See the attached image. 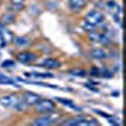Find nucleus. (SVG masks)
I'll list each match as a JSON object with an SVG mask.
<instances>
[{"mask_svg":"<svg viewBox=\"0 0 126 126\" xmlns=\"http://www.w3.org/2000/svg\"><path fill=\"white\" fill-rule=\"evenodd\" d=\"M33 110L37 115L40 113H50V112H56L57 111V105L54 101H52L49 98H40L34 106Z\"/></svg>","mask_w":126,"mask_h":126,"instance_id":"nucleus-1","label":"nucleus"},{"mask_svg":"<svg viewBox=\"0 0 126 126\" xmlns=\"http://www.w3.org/2000/svg\"><path fill=\"white\" fill-rule=\"evenodd\" d=\"M22 101V97L16 93H6L0 97V105L8 110H15Z\"/></svg>","mask_w":126,"mask_h":126,"instance_id":"nucleus-2","label":"nucleus"},{"mask_svg":"<svg viewBox=\"0 0 126 126\" xmlns=\"http://www.w3.org/2000/svg\"><path fill=\"white\" fill-rule=\"evenodd\" d=\"M33 126H49V125H53L57 124V119H56V115L54 112H50V113H40L38 116H35L30 122Z\"/></svg>","mask_w":126,"mask_h":126,"instance_id":"nucleus-3","label":"nucleus"},{"mask_svg":"<svg viewBox=\"0 0 126 126\" xmlns=\"http://www.w3.org/2000/svg\"><path fill=\"white\" fill-rule=\"evenodd\" d=\"M105 14L101 12L100 9H91V10H88V12L85 14V20L86 22H88V23H91V24H93V25H98V24H101L102 22H105Z\"/></svg>","mask_w":126,"mask_h":126,"instance_id":"nucleus-4","label":"nucleus"},{"mask_svg":"<svg viewBox=\"0 0 126 126\" xmlns=\"http://www.w3.org/2000/svg\"><path fill=\"white\" fill-rule=\"evenodd\" d=\"M38 58H39V54L35 53V52H32V50H22V52H18L15 54V61H18L20 63H24V64L34 63L38 61Z\"/></svg>","mask_w":126,"mask_h":126,"instance_id":"nucleus-5","label":"nucleus"},{"mask_svg":"<svg viewBox=\"0 0 126 126\" xmlns=\"http://www.w3.org/2000/svg\"><path fill=\"white\" fill-rule=\"evenodd\" d=\"M40 67H44L47 69H59L62 67V62L57 58H53V57H48V58H44L39 63Z\"/></svg>","mask_w":126,"mask_h":126,"instance_id":"nucleus-6","label":"nucleus"},{"mask_svg":"<svg viewBox=\"0 0 126 126\" xmlns=\"http://www.w3.org/2000/svg\"><path fill=\"white\" fill-rule=\"evenodd\" d=\"M20 97H22V100L28 105V106H30V107H33L34 105L42 98L38 93L30 92V91H25V92H23V94H22Z\"/></svg>","mask_w":126,"mask_h":126,"instance_id":"nucleus-7","label":"nucleus"},{"mask_svg":"<svg viewBox=\"0 0 126 126\" xmlns=\"http://www.w3.org/2000/svg\"><path fill=\"white\" fill-rule=\"evenodd\" d=\"M87 0H68V9L72 13H79L87 6Z\"/></svg>","mask_w":126,"mask_h":126,"instance_id":"nucleus-8","label":"nucleus"},{"mask_svg":"<svg viewBox=\"0 0 126 126\" xmlns=\"http://www.w3.org/2000/svg\"><path fill=\"white\" fill-rule=\"evenodd\" d=\"M62 125L64 126H83V125H88V120L83 116H73L62 122Z\"/></svg>","mask_w":126,"mask_h":126,"instance_id":"nucleus-9","label":"nucleus"},{"mask_svg":"<svg viewBox=\"0 0 126 126\" xmlns=\"http://www.w3.org/2000/svg\"><path fill=\"white\" fill-rule=\"evenodd\" d=\"M90 57L92 59H97V61H103L109 58V52H106L101 47H96V48H91L90 50Z\"/></svg>","mask_w":126,"mask_h":126,"instance_id":"nucleus-10","label":"nucleus"},{"mask_svg":"<svg viewBox=\"0 0 126 126\" xmlns=\"http://www.w3.org/2000/svg\"><path fill=\"white\" fill-rule=\"evenodd\" d=\"M15 19H16V13L12 12V10H8V12L4 13L3 16L0 18V24L8 27V25H10V24H13V23L15 22Z\"/></svg>","mask_w":126,"mask_h":126,"instance_id":"nucleus-11","label":"nucleus"},{"mask_svg":"<svg viewBox=\"0 0 126 126\" xmlns=\"http://www.w3.org/2000/svg\"><path fill=\"white\" fill-rule=\"evenodd\" d=\"M13 43L18 48H28L32 44V39L29 37H14Z\"/></svg>","mask_w":126,"mask_h":126,"instance_id":"nucleus-12","label":"nucleus"},{"mask_svg":"<svg viewBox=\"0 0 126 126\" xmlns=\"http://www.w3.org/2000/svg\"><path fill=\"white\" fill-rule=\"evenodd\" d=\"M101 35H102V33L100 30H92V32H90V33H87V40L88 42H91V43H94V44H98L100 43V39H101Z\"/></svg>","mask_w":126,"mask_h":126,"instance_id":"nucleus-13","label":"nucleus"},{"mask_svg":"<svg viewBox=\"0 0 126 126\" xmlns=\"http://www.w3.org/2000/svg\"><path fill=\"white\" fill-rule=\"evenodd\" d=\"M112 43H113V40H112V37L110 35V33H102L101 39H100V43H98V44H101L102 47L109 48V47H111V46H112Z\"/></svg>","mask_w":126,"mask_h":126,"instance_id":"nucleus-14","label":"nucleus"},{"mask_svg":"<svg viewBox=\"0 0 126 126\" xmlns=\"http://www.w3.org/2000/svg\"><path fill=\"white\" fill-rule=\"evenodd\" d=\"M59 6H61L59 0H47L44 3V8L47 10H50V12H56L59 9Z\"/></svg>","mask_w":126,"mask_h":126,"instance_id":"nucleus-15","label":"nucleus"},{"mask_svg":"<svg viewBox=\"0 0 126 126\" xmlns=\"http://www.w3.org/2000/svg\"><path fill=\"white\" fill-rule=\"evenodd\" d=\"M81 28L86 32V33H90V32H92V30H96L97 29V27L96 25H93V24H91V23H88V22H86L85 19H83V22H82V24H81Z\"/></svg>","mask_w":126,"mask_h":126,"instance_id":"nucleus-16","label":"nucleus"},{"mask_svg":"<svg viewBox=\"0 0 126 126\" xmlns=\"http://www.w3.org/2000/svg\"><path fill=\"white\" fill-rule=\"evenodd\" d=\"M39 52L46 53V54H49V53H53L54 49L52 48L50 46H48L47 43H42V44H39Z\"/></svg>","mask_w":126,"mask_h":126,"instance_id":"nucleus-17","label":"nucleus"},{"mask_svg":"<svg viewBox=\"0 0 126 126\" xmlns=\"http://www.w3.org/2000/svg\"><path fill=\"white\" fill-rule=\"evenodd\" d=\"M69 73L73 76H78V77H85L87 75V71L82 69V68H73V69H69Z\"/></svg>","mask_w":126,"mask_h":126,"instance_id":"nucleus-18","label":"nucleus"},{"mask_svg":"<svg viewBox=\"0 0 126 126\" xmlns=\"http://www.w3.org/2000/svg\"><path fill=\"white\" fill-rule=\"evenodd\" d=\"M25 9V5L24 4H10L8 10H12L14 13H18V12H23Z\"/></svg>","mask_w":126,"mask_h":126,"instance_id":"nucleus-19","label":"nucleus"},{"mask_svg":"<svg viewBox=\"0 0 126 126\" xmlns=\"http://www.w3.org/2000/svg\"><path fill=\"white\" fill-rule=\"evenodd\" d=\"M100 77L111 78V77H113V72L110 71V69L106 68V67H102V68H100Z\"/></svg>","mask_w":126,"mask_h":126,"instance_id":"nucleus-20","label":"nucleus"},{"mask_svg":"<svg viewBox=\"0 0 126 126\" xmlns=\"http://www.w3.org/2000/svg\"><path fill=\"white\" fill-rule=\"evenodd\" d=\"M57 101H58L59 103H62V105H64V106H67V107H71V109H73V107L76 106L73 101H71V100H64V98H62V97H57Z\"/></svg>","mask_w":126,"mask_h":126,"instance_id":"nucleus-21","label":"nucleus"},{"mask_svg":"<svg viewBox=\"0 0 126 126\" xmlns=\"http://www.w3.org/2000/svg\"><path fill=\"white\" fill-rule=\"evenodd\" d=\"M32 76H34V77H40V78H52L53 77V75L52 73H39V72H33V73H30Z\"/></svg>","mask_w":126,"mask_h":126,"instance_id":"nucleus-22","label":"nucleus"},{"mask_svg":"<svg viewBox=\"0 0 126 126\" xmlns=\"http://www.w3.org/2000/svg\"><path fill=\"white\" fill-rule=\"evenodd\" d=\"M87 73H90V75L93 76V77H100V68L98 67H91Z\"/></svg>","mask_w":126,"mask_h":126,"instance_id":"nucleus-23","label":"nucleus"},{"mask_svg":"<svg viewBox=\"0 0 126 126\" xmlns=\"http://www.w3.org/2000/svg\"><path fill=\"white\" fill-rule=\"evenodd\" d=\"M1 66L5 67V68H8V67H14V66H15V61H5V62H3Z\"/></svg>","mask_w":126,"mask_h":126,"instance_id":"nucleus-24","label":"nucleus"},{"mask_svg":"<svg viewBox=\"0 0 126 126\" xmlns=\"http://www.w3.org/2000/svg\"><path fill=\"white\" fill-rule=\"evenodd\" d=\"M94 112H96V113H98V115H101V116H103V117H106L107 120H109V119L112 116V115H109V113H106V112H102V111H98V110H97V111L94 110Z\"/></svg>","mask_w":126,"mask_h":126,"instance_id":"nucleus-25","label":"nucleus"},{"mask_svg":"<svg viewBox=\"0 0 126 126\" xmlns=\"http://www.w3.org/2000/svg\"><path fill=\"white\" fill-rule=\"evenodd\" d=\"M10 4H24L27 0H9Z\"/></svg>","mask_w":126,"mask_h":126,"instance_id":"nucleus-26","label":"nucleus"},{"mask_svg":"<svg viewBox=\"0 0 126 126\" xmlns=\"http://www.w3.org/2000/svg\"><path fill=\"white\" fill-rule=\"evenodd\" d=\"M88 120V125H100V122L96 119H87Z\"/></svg>","mask_w":126,"mask_h":126,"instance_id":"nucleus-27","label":"nucleus"},{"mask_svg":"<svg viewBox=\"0 0 126 126\" xmlns=\"http://www.w3.org/2000/svg\"><path fill=\"white\" fill-rule=\"evenodd\" d=\"M0 8H1V0H0Z\"/></svg>","mask_w":126,"mask_h":126,"instance_id":"nucleus-28","label":"nucleus"}]
</instances>
